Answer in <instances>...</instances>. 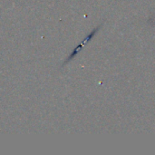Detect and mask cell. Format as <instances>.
<instances>
[{"label":"cell","instance_id":"cell-1","mask_svg":"<svg viewBox=\"0 0 155 155\" xmlns=\"http://www.w3.org/2000/svg\"><path fill=\"white\" fill-rule=\"evenodd\" d=\"M96 30H97V29H95L94 31H93V33H92L91 35H88V36L85 38V40H84V42H83L81 45H78V46H77V47H76V48L74 50V52L71 54V55L68 57V59L66 60V62H65V63H68V62H70V60H71V59H73V58H74V56H75V55H76L78 53H79V52H80V50H81V49L84 47V45H85V44H86V43H87V42H88V41H89V40L92 38V37H93V35H94V32H95Z\"/></svg>","mask_w":155,"mask_h":155}]
</instances>
